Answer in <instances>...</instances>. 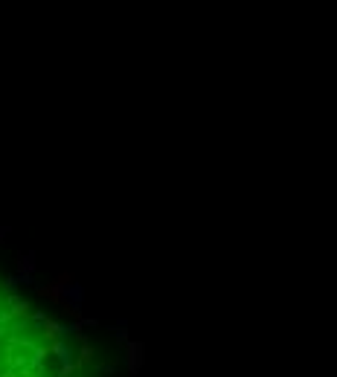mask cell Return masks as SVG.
<instances>
[{
    "label": "cell",
    "instance_id": "1",
    "mask_svg": "<svg viewBox=\"0 0 337 377\" xmlns=\"http://www.w3.org/2000/svg\"><path fill=\"white\" fill-rule=\"evenodd\" d=\"M0 377H90L84 339L0 278Z\"/></svg>",
    "mask_w": 337,
    "mask_h": 377
}]
</instances>
